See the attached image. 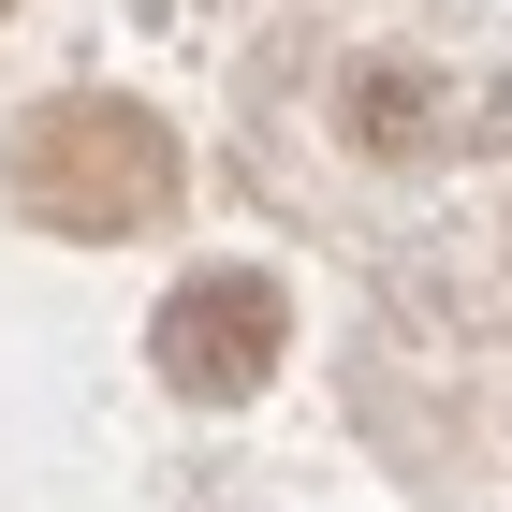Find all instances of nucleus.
<instances>
[{
    "label": "nucleus",
    "instance_id": "obj_1",
    "mask_svg": "<svg viewBox=\"0 0 512 512\" xmlns=\"http://www.w3.org/2000/svg\"><path fill=\"white\" fill-rule=\"evenodd\" d=\"M15 205L30 220H59V235H147L161 205H176V132L147 118V103H118V88H74V103H44V118H15Z\"/></svg>",
    "mask_w": 512,
    "mask_h": 512
},
{
    "label": "nucleus",
    "instance_id": "obj_3",
    "mask_svg": "<svg viewBox=\"0 0 512 512\" xmlns=\"http://www.w3.org/2000/svg\"><path fill=\"white\" fill-rule=\"evenodd\" d=\"M352 132H366V147H425V74H366Z\"/></svg>",
    "mask_w": 512,
    "mask_h": 512
},
{
    "label": "nucleus",
    "instance_id": "obj_2",
    "mask_svg": "<svg viewBox=\"0 0 512 512\" xmlns=\"http://www.w3.org/2000/svg\"><path fill=\"white\" fill-rule=\"evenodd\" d=\"M278 278H249V264H205V278H176L161 293V322H147V366L176 395H205V410H235V395H264L278 381Z\"/></svg>",
    "mask_w": 512,
    "mask_h": 512
}]
</instances>
